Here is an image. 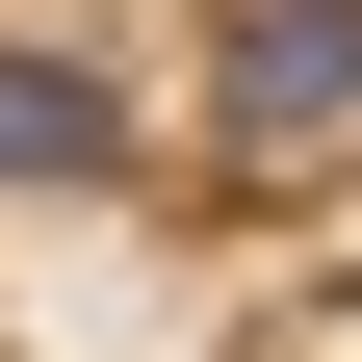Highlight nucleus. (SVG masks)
Returning <instances> with one entry per match:
<instances>
[{"label": "nucleus", "instance_id": "1", "mask_svg": "<svg viewBox=\"0 0 362 362\" xmlns=\"http://www.w3.org/2000/svg\"><path fill=\"white\" fill-rule=\"evenodd\" d=\"M207 156L233 181H310V156H362V0H207Z\"/></svg>", "mask_w": 362, "mask_h": 362}, {"label": "nucleus", "instance_id": "2", "mask_svg": "<svg viewBox=\"0 0 362 362\" xmlns=\"http://www.w3.org/2000/svg\"><path fill=\"white\" fill-rule=\"evenodd\" d=\"M156 104L104 78V26H0V207H129Z\"/></svg>", "mask_w": 362, "mask_h": 362}]
</instances>
